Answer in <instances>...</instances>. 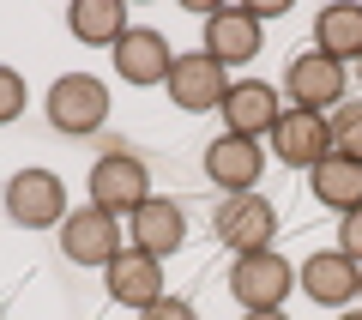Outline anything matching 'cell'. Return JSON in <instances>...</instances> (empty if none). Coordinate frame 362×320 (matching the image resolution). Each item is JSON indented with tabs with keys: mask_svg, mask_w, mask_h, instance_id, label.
Returning a JSON list of instances; mask_svg holds the SVG:
<instances>
[{
	"mask_svg": "<svg viewBox=\"0 0 362 320\" xmlns=\"http://www.w3.org/2000/svg\"><path fill=\"white\" fill-rule=\"evenodd\" d=\"M218 242L235 248V254H254V248H272V236H278V212H272L266 193H223L218 205Z\"/></svg>",
	"mask_w": 362,
	"mask_h": 320,
	"instance_id": "obj_9",
	"label": "cell"
},
{
	"mask_svg": "<svg viewBox=\"0 0 362 320\" xmlns=\"http://www.w3.org/2000/svg\"><path fill=\"white\" fill-rule=\"evenodd\" d=\"M338 320H362V308H356V314H338Z\"/></svg>",
	"mask_w": 362,
	"mask_h": 320,
	"instance_id": "obj_25",
	"label": "cell"
},
{
	"mask_svg": "<svg viewBox=\"0 0 362 320\" xmlns=\"http://www.w3.org/2000/svg\"><path fill=\"white\" fill-rule=\"evenodd\" d=\"M206 55L218 67H242L259 55V13L254 6H211L206 13Z\"/></svg>",
	"mask_w": 362,
	"mask_h": 320,
	"instance_id": "obj_14",
	"label": "cell"
},
{
	"mask_svg": "<svg viewBox=\"0 0 362 320\" xmlns=\"http://www.w3.org/2000/svg\"><path fill=\"white\" fill-rule=\"evenodd\" d=\"M25 73H18V67H0V127H13L18 115H25Z\"/></svg>",
	"mask_w": 362,
	"mask_h": 320,
	"instance_id": "obj_21",
	"label": "cell"
},
{
	"mask_svg": "<svg viewBox=\"0 0 362 320\" xmlns=\"http://www.w3.org/2000/svg\"><path fill=\"white\" fill-rule=\"evenodd\" d=\"M278 115H284V97L266 79H235L223 97V133H235V139H272Z\"/></svg>",
	"mask_w": 362,
	"mask_h": 320,
	"instance_id": "obj_11",
	"label": "cell"
},
{
	"mask_svg": "<svg viewBox=\"0 0 362 320\" xmlns=\"http://www.w3.org/2000/svg\"><path fill=\"white\" fill-rule=\"evenodd\" d=\"M356 67H362V61H356Z\"/></svg>",
	"mask_w": 362,
	"mask_h": 320,
	"instance_id": "obj_26",
	"label": "cell"
},
{
	"mask_svg": "<svg viewBox=\"0 0 362 320\" xmlns=\"http://www.w3.org/2000/svg\"><path fill=\"white\" fill-rule=\"evenodd\" d=\"M344 61H332V55H320V49H302L296 61H290V73H284V97H290V109H314V115H332L338 103H344Z\"/></svg>",
	"mask_w": 362,
	"mask_h": 320,
	"instance_id": "obj_7",
	"label": "cell"
},
{
	"mask_svg": "<svg viewBox=\"0 0 362 320\" xmlns=\"http://www.w3.org/2000/svg\"><path fill=\"white\" fill-rule=\"evenodd\" d=\"M66 30L78 42H90V49H115L133 25H127V6L121 0H73L66 6Z\"/></svg>",
	"mask_w": 362,
	"mask_h": 320,
	"instance_id": "obj_19",
	"label": "cell"
},
{
	"mask_svg": "<svg viewBox=\"0 0 362 320\" xmlns=\"http://www.w3.org/2000/svg\"><path fill=\"white\" fill-rule=\"evenodd\" d=\"M90 205H103L115 218H133L145 200H151V169L139 152H127V139H109V152L90 164Z\"/></svg>",
	"mask_w": 362,
	"mask_h": 320,
	"instance_id": "obj_1",
	"label": "cell"
},
{
	"mask_svg": "<svg viewBox=\"0 0 362 320\" xmlns=\"http://www.w3.org/2000/svg\"><path fill=\"white\" fill-rule=\"evenodd\" d=\"M326 152H332L326 115H314V109H284V115H278V127H272V157H278V164L314 169Z\"/></svg>",
	"mask_w": 362,
	"mask_h": 320,
	"instance_id": "obj_13",
	"label": "cell"
},
{
	"mask_svg": "<svg viewBox=\"0 0 362 320\" xmlns=\"http://www.w3.org/2000/svg\"><path fill=\"white\" fill-rule=\"evenodd\" d=\"M314 49L332 61H362V6L356 0H332L314 13Z\"/></svg>",
	"mask_w": 362,
	"mask_h": 320,
	"instance_id": "obj_17",
	"label": "cell"
},
{
	"mask_svg": "<svg viewBox=\"0 0 362 320\" xmlns=\"http://www.w3.org/2000/svg\"><path fill=\"white\" fill-rule=\"evenodd\" d=\"M103 290L109 296H115V302L121 308H133V314H145V308H151V302H163V260H157V254H145V248H121V254L115 260H109V266H103Z\"/></svg>",
	"mask_w": 362,
	"mask_h": 320,
	"instance_id": "obj_8",
	"label": "cell"
},
{
	"mask_svg": "<svg viewBox=\"0 0 362 320\" xmlns=\"http://www.w3.org/2000/svg\"><path fill=\"white\" fill-rule=\"evenodd\" d=\"M6 218H13L18 230H61V218H66V181L54 176V169H42V164L18 169V176L6 181Z\"/></svg>",
	"mask_w": 362,
	"mask_h": 320,
	"instance_id": "obj_3",
	"label": "cell"
},
{
	"mask_svg": "<svg viewBox=\"0 0 362 320\" xmlns=\"http://www.w3.org/2000/svg\"><path fill=\"white\" fill-rule=\"evenodd\" d=\"M296 284L308 302L320 308H344L350 296H362V266L344 254V248H320V254H308L296 266Z\"/></svg>",
	"mask_w": 362,
	"mask_h": 320,
	"instance_id": "obj_10",
	"label": "cell"
},
{
	"mask_svg": "<svg viewBox=\"0 0 362 320\" xmlns=\"http://www.w3.org/2000/svg\"><path fill=\"white\" fill-rule=\"evenodd\" d=\"M259 169H266V152L259 139H235V133H218L206 145V176L218 193H254L259 188Z\"/></svg>",
	"mask_w": 362,
	"mask_h": 320,
	"instance_id": "obj_15",
	"label": "cell"
},
{
	"mask_svg": "<svg viewBox=\"0 0 362 320\" xmlns=\"http://www.w3.org/2000/svg\"><path fill=\"white\" fill-rule=\"evenodd\" d=\"M230 67H218L206 49H187L175 55V67H169V103L175 109H187V115H206V109H223V97H230Z\"/></svg>",
	"mask_w": 362,
	"mask_h": 320,
	"instance_id": "obj_6",
	"label": "cell"
},
{
	"mask_svg": "<svg viewBox=\"0 0 362 320\" xmlns=\"http://www.w3.org/2000/svg\"><path fill=\"white\" fill-rule=\"evenodd\" d=\"M121 248H127L121 242V218L103 212V205H73V212L61 218V254L73 260V266H97L103 272Z\"/></svg>",
	"mask_w": 362,
	"mask_h": 320,
	"instance_id": "obj_5",
	"label": "cell"
},
{
	"mask_svg": "<svg viewBox=\"0 0 362 320\" xmlns=\"http://www.w3.org/2000/svg\"><path fill=\"white\" fill-rule=\"evenodd\" d=\"M326 127H332V152L362 164V103H338L332 115H326Z\"/></svg>",
	"mask_w": 362,
	"mask_h": 320,
	"instance_id": "obj_20",
	"label": "cell"
},
{
	"mask_svg": "<svg viewBox=\"0 0 362 320\" xmlns=\"http://www.w3.org/2000/svg\"><path fill=\"white\" fill-rule=\"evenodd\" d=\"M308 181H314V200L332 205L338 218L362 205V164H356V157H344V152H326L320 164L308 169Z\"/></svg>",
	"mask_w": 362,
	"mask_h": 320,
	"instance_id": "obj_18",
	"label": "cell"
},
{
	"mask_svg": "<svg viewBox=\"0 0 362 320\" xmlns=\"http://www.w3.org/2000/svg\"><path fill=\"white\" fill-rule=\"evenodd\" d=\"M242 320H290V314H284V308H247Z\"/></svg>",
	"mask_w": 362,
	"mask_h": 320,
	"instance_id": "obj_24",
	"label": "cell"
},
{
	"mask_svg": "<svg viewBox=\"0 0 362 320\" xmlns=\"http://www.w3.org/2000/svg\"><path fill=\"white\" fill-rule=\"evenodd\" d=\"M296 290V266H290L278 248H254V254H235L230 266V296L247 308H284V296Z\"/></svg>",
	"mask_w": 362,
	"mask_h": 320,
	"instance_id": "obj_4",
	"label": "cell"
},
{
	"mask_svg": "<svg viewBox=\"0 0 362 320\" xmlns=\"http://www.w3.org/2000/svg\"><path fill=\"white\" fill-rule=\"evenodd\" d=\"M127 236H133V248H145V254H175L181 242H187V212H181L175 200H163V193H151V200L139 205L127 218Z\"/></svg>",
	"mask_w": 362,
	"mask_h": 320,
	"instance_id": "obj_16",
	"label": "cell"
},
{
	"mask_svg": "<svg viewBox=\"0 0 362 320\" xmlns=\"http://www.w3.org/2000/svg\"><path fill=\"white\" fill-rule=\"evenodd\" d=\"M338 248H344V254H350V260L362 266V205L338 218Z\"/></svg>",
	"mask_w": 362,
	"mask_h": 320,
	"instance_id": "obj_22",
	"label": "cell"
},
{
	"mask_svg": "<svg viewBox=\"0 0 362 320\" xmlns=\"http://www.w3.org/2000/svg\"><path fill=\"white\" fill-rule=\"evenodd\" d=\"M139 320H199V314H194V302H181V296H163V302H151Z\"/></svg>",
	"mask_w": 362,
	"mask_h": 320,
	"instance_id": "obj_23",
	"label": "cell"
},
{
	"mask_svg": "<svg viewBox=\"0 0 362 320\" xmlns=\"http://www.w3.org/2000/svg\"><path fill=\"white\" fill-rule=\"evenodd\" d=\"M42 103H49V127L66 139H90L109 121V85L97 73H61Z\"/></svg>",
	"mask_w": 362,
	"mask_h": 320,
	"instance_id": "obj_2",
	"label": "cell"
},
{
	"mask_svg": "<svg viewBox=\"0 0 362 320\" xmlns=\"http://www.w3.org/2000/svg\"><path fill=\"white\" fill-rule=\"evenodd\" d=\"M109 55H115L121 85H139V91L169 85V67H175V55H169V37H163V30H151V25H133Z\"/></svg>",
	"mask_w": 362,
	"mask_h": 320,
	"instance_id": "obj_12",
	"label": "cell"
}]
</instances>
